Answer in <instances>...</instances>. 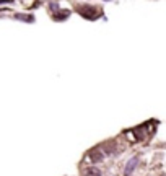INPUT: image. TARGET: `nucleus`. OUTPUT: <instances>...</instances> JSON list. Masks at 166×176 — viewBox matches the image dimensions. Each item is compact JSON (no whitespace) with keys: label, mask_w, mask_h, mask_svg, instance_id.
Listing matches in <instances>:
<instances>
[{"label":"nucleus","mask_w":166,"mask_h":176,"mask_svg":"<svg viewBox=\"0 0 166 176\" xmlns=\"http://www.w3.org/2000/svg\"><path fill=\"white\" fill-rule=\"evenodd\" d=\"M88 158L91 162H101L103 158H104V152L101 150V147H95V149H91L90 152H88Z\"/></svg>","instance_id":"obj_1"},{"label":"nucleus","mask_w":166,"mask_h":176,"mask_svg":"<svg viewBox=\"0 0 166 176\" xmlns=\"http://www.w3.org/2000/svg\"><path fill=\"white\" fill-rule=\"evenodd\" d=\"M85 176H101V171L95 166H90L85 170Z\"/></svg>","instance_id":"obj_4"},{"label":"nucleus","mask_w":166,"mask_h":176,"mask_svg":"<svg viewBox=\"0 0 166 176\" xmlns=\"http://www.w3.org/2000/svg\"><path fill=\"white\" fill-rule=\"evenodd\" d=\"M137 163H139V157H132L130 160L127 162V165H125V174H130L135 170Z\"/></svg>","instance_id":"obj_3"},{"label":"nucleus","mask_w":166,"mask_h":176,"mask_svg":"<svg viewBox=\"0 0 166 176\" xmlns=\"http://www.w3.org/2000/svg\"><path fill=\"white\" fill-rule=\"evenodd\" d=\"M78 12H80V15H83V16H87V18H90V20H95V18H98V13H90V12H96V10H93V8H90V7H82V8H78Z\"/></svg>","instance_id":"obj_2"}]
</instances>
